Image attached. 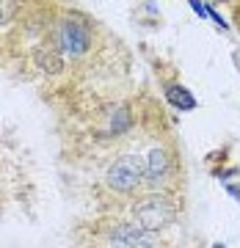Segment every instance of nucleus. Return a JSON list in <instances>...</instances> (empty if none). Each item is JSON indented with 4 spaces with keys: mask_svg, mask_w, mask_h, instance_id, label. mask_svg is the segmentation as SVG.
Masks as SVG:
<instances>
[{
    "mask_svg": "<svg viewBox=\"0 0 240 248\" xmlns=\"http://www.w3.org/2000/svg\"><path fill=\"white\" fill-rule=\"evenodd\" d=\"M166 99H169V105H174L177 110H193L196 108V99L191 97L182 86H169V89H166Z\"/></svg>",
    "mask_w": 240,
    "mask_h": 248,
    "instance_id": "0eeeda50",
    "label": "nucleus"
},
{
    "mask_svg": "<svg viewBox=\"0 0 240 248\" xmlns=\"http://www.w3.org/2000/svg\"><path fill=\"white\" fill-rule=\"evenodd\" d=\"M135 221H138V226H141L144 232H158L163 229V226H169L171 221H174V215H177V207L166 199V196H149V199H144V202L135 204Z\"/></svg>",
    "mask_w": 240,
    "mask_h": 248,
    "instance_id": "f257e3e1",
    "label": "nucleus"
},
{
    "mask_svg": "<svg viewBox=\"0 0 240 248\" xmlns=\"http://www.w3.org/2000/svg\"><path fill=\"white\" fill-rule=\"evenodd\" d=\"M171 171V160H169V152L166 149H152L149 157H146V179L149 182H163V179L169 177Z\"/></svg>",
    "mask_w": 240,
    "mask_h": 248,
    "instance_id": "423d86ee",
    "label": "nucleus"
},
{
    "mask_svg": "<svg viewBox=\"0 0 240 248\" xmlns=\"http://www.w3.org/2000/svg\"><path fill=\"white\" fill-rule=\"evenodd\" d=\"M141 248H155V246H152V243H146V246H141Z\"/></svg>",
    "mask_w": 240,
    "mask_h": 248,
    "instance_id": "9d476101",
    "label": "nucleus"
},
{
    "mask_svg": "<svg viewBox=\"0 0 240 248\" xmlns=\"http://www.w3.org/2000/svg\"><path fill=\"white\" fill-rule=\"evenodd\" d=\"M213 248H224V246H213Z\"/></svg>",
    "mask_w": 240,
    "mask_h": 248,
    "instance_id": "9b49d317",
    "label": "nucleus"
},
{
    "mask_svg": "<svg viewBox=\"0 0 240 248\" xmlns=\"http://www.w3.org/2000/svg\"><path fill=\"white\" fill-rule=\"evenodd\" d=\"M55 45H58V50H64L69 55H83L91 45V33L89 28L83 25V19L66 17L61 22V28H58V33H55Z\"/></svg>",
    "mask_w": 240,
    "mask_h": 248,
    "instance_id": "7ed1b4c3",
    "label": "nucleus"
},
{
    "mask_svg": "<svg viewBox=\"0 0 240 248\" xmlns=\"http://www.w3.org/2000/svg\"><path fill=\"white\" fill-rule=\"evenodd\" d=\"M105 179H108V185H111V190L130 193V190H135L146 179V163L138 155H125V157H119L108 169Z\"/></svg>",
    "mask_w": 240,
    "mask_h": 248,
    "instance_id": "f03ea898",
    "label": "nucleus"
},
{
    "mask_svg": "<svg viewBox=\"0 0 240 248\" xmlns=\"http://www.w3.org/2000/svg\"><path fill=\"white\" fill-rule=\"evenodd\" d=\"M127 130H130V113L127 108H116L111 119V133H127Z\"/></svg>",
    "mask_w": 240,
    "mask_h": 248,
    "instance_id": "6e6552de",
    "label": "nucleus"
},
{
    "mask_svg": "<svg viewBox=\"0 0 240 248\" xmlns=\"http://www.w3.org/2000/svg\"><path fill=\"white\" fill-rule=\"evenodd\" d=\"M149 234H152V232H144L141 226L122 223V226H116V229H113L111 243H113V248H141V246H146V243H152Z\"/></svg>",
    "mask_w": 240,
    "mask_h": 248,
    "instance_id": "20e7f679",
    "label": "nucleus"
},
{
    "mask_svg": "<svg viewBox=\"0 0 240 248\" xmlns=\"http://www.w3.org/2000/svg\"><path fill=\"white\" fill-rule=\"evenodd\" d=\"M33 61H36V66L45 72V75H58V72L64 69V55H61V50H58L55 42H53V45L36 47Z\"/></svg>",
    "mask_w": 240,
    "mask_h": 248,
    "instance_id": "39448f33",
    "label": "nucleus"
},
{
    "mask_svg": "<svg viewBox=\"0 0 240 248\" xmlns=\"http://www.w3.org/2000/svg\"><path fill=\"white\" fill-rule=\"evenodd\" d=\"M226 190H229V196H235V199L240 202V187H235V185H226Z\"/></svg>",
    "mask_w": 240,
    "mask_h": 248,
    "instance_id": "1a4fd4ad",
    "label": "nucleus"
}]
</instances>
